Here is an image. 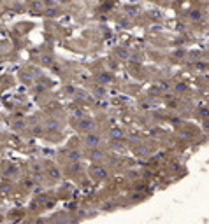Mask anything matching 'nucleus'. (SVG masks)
Returning a JSON list of instances; mask_svg holds the SVG:
<instances>
[{
	"instance_id": "11",
	"label": "nucleus",
	"mask_w": 209,
	"mask_h": 224,
	"mask_svg": "<svg viewBox=\"0 0 209 224\" xmlns=\"http://www.w3.org/2000/svg\"><path fill=\"white\" fill-rule=\"evenodd\" d=\"M151 18H160V12H151Z\"/></svg>"
},
{
	"instance_id": "6",
	"label": "nucleus",
	"mask_w": 209,
	"mask_h": 224,
	"mask_svg": "<svg viewBox=\"0 0 209 224\" xmlns=\"http://www.w3.org/2000/svg\"><path fill=\"white\" fill-rule=\"evenodd\" d=\"M191 18L193 19H202V16H200V12L197 11V12H191Z\"/></svg>"
},
{
	"instance_id": "4",
	"label": "nucleus",
	"mask_w": 209,
	"mask_h": 224,
	"mask_svg": "<svg viewBox=\"0 0 209 224\" xmlns=\"http://www.w3.org/2000/svg\"><path fill=\"white\" fill-rule=\"evenodd\" d=\"M98 79H100V82H102V84H106V82H109V81H111V77H109L107 74H102Z\"/></svg>"
},
{
	"instance_id": "10",
	"label": "nucleus",
	"mask_w": 209,
	"mask_h": 224,
	"mask_svg": "<svg viewBox=\"0 0 209 224\" xmlns=\"http://www.w3.org/2000/svg\"><path fill=\"white\" fill-rule=\"evenodd\" d=\"M55 14H56V11H55V9H49L48 11V16H55Z\"/></svg>"
},
{
	"instance_id": "3",
	"label": "nucleus",
	"mask_w": 209,
	"mask_h": 224,
	"mask_svg": "<svg viewBox=\"0 0 209 224\" xmlns=\"http://www.w3.org/2000/svg\"><path fill=\"white\" fill-rule=\"evenodd\" d=\"M81 128H83V130H86V132H88V130H93V128H95V123L91 121V119L81 121Z\"/></svg>"
},
{
	"instance_id": "2",
	"label": "nucleus",
	"mask_w": 209,
	"mask_h": 224,
	"mask_svg": "<svg viewBox=\"0 0 209 224\" xmlns=\"http://www.w3.org/2000/svg\"><path fill=\"white\" fill-rule=\"evenodd\" d=\"M91 172H93V175L98 177V179H106V177H107V172L104 170L102 167H93V170H91Z\"/></svg>"
},
{
	"instance_id": "12",
	"label": "nucleus",
	"mask_w": 209,
	"mask_h": 224,
	"mask_svg": "<svg viewBox=\"0 0 209 224\" xmlns=\"http://www.w3.org/2000/svg\"><path fill=\"white\" fill-rule=\"evenodd\" d=\"M206 130H207V132H209V121H207V123H206Z\"/></svg>"
},
{
	"instance_id": "5",
	"label": "nucleus",
	"mask_w": 209,
	"mask_h": 224,
	"mask_svg": "<svg viewBox=\"0 0 209 224\" xmlns=\"http://www.w3.org/2000/svg\"><path fill=\"white\" fill-rule=\"evenodd\" d=\"M69 158L74 159V161H77V159H79V154H77V152H71V154H69Z\"/></svg>"
},
{
	"instance_id": "9",
	"label": "nucleus",
	"mask_w": 209,
	"mask_h": 224,
	"mask_svg": "<svg viewBox=\"0 0 209 224\" xmlns=\"http://www.w3.org/2000/svg\"><path fill=\"white\" fill-rule=\"evenodd\" d=\"M120 135H121L120 130H114V132H111V137H120Z\"/></svg>"
},
{
	"instance_id": "1",
	"label": "nucleus",
	"mask_w": 209,
	"mask_h": 224,
	"mask_svg": "<svg viewBox=\"0 0 209 224\" xmlns=\"http://www.w3.org/2000/svg\"><path fill=\"white\" fill-rule=\"evenodd\" d=\"M85 144L88 145V147H97V145L100 144V137L98 135H86L85 137Z\"/></svg>"
},
{
	"instance_id": "7",
	"label": "nucleus",
	"mask_w": 209,
	"mask_h": 224,
	"mask_svg": "<svg viewBox=\"0 0 209 224\" xmlns=\"http://www.w3.org/2000/svg\"><path fill=\"white\" fill-rule=\"evenodd\" d=\"M91 158H93V159H100V158H102V152H97V151H95Z\"/></svg>"
},
{
	"instance_id": "8",
	"label": "nucleus",
	"mask_w": 209,
	"mask_h": 224,
	"mask_svg": "<svg viewBox=\"0 0 209 224\" xmlns=\"http://www.w3.org/2000/svg\"><path fill=\"white\" fill-rule=\"evenodd\" d=\"M118 54H120V58H127V53H125L123 49H118Z\"/></svg>"
}]
</instances>
